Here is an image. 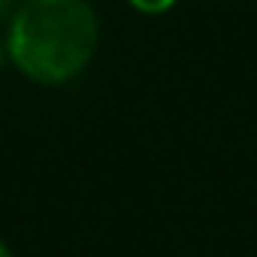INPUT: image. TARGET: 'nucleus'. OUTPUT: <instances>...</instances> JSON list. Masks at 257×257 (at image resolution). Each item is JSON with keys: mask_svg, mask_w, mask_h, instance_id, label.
Listing matches in <instances>:
<instances>
[{"mask_svg": "<svg viewBox=\"0 0 257 257\" xmlns=\"http://www.w3.org/2000/svg\"><path fill=\"white\" fill-rule=\"evenodd\" d=\"M100 22L88 0H22L10 19L7 55L31 82H73L94 58Z\"/></svg>", "mask_w": 257, "mask_h": 257, "instance_id": "nucleus-1", "label": "nucleus"}, {"mask_svg": "<svg viewBox=\"0 0 257 257\" xmlns=\"http://www.w3.org/2000/svg\"><path fill=\"white\" fill-rule=\"evenodd\" d=\"M127 4L140 13H146V16H161V13L176 7V0H127Z\"/></svg>", "mask_w": 257, "mask_h": 257, "instance_id": "nucleus-2", "label": "nucleus"}, {"mask_svg": "<svg viewBox=\"0 0 257 257\" xmlns=\"http://www.w3.org/2000/svg\"><path fill=\"white\" fill-rule=\"evenodd\" d=\"M19 7H22V0H0V22H10Z\"/></svg>", "mask_w": 257, "mask_h": 257, "instance_id": "nucleus-3", "label": "nucleus"}, {"mask_svg": "<svg viewBox=\"0 0 257 257\" xmlns=\"http://www.w3.org/2000/svg\"><path fill=\"white\" fill-rule=\"evenodd\" d=\"M7 58H10V55H7V43H0V67L7 64Z\"/></svg>", "mask_w": 257, "mask_h": 257, "instance_id": "nucleus-4", "label": "nucleus"}, {"mask_svg": "<svg viewBox=\"0 0 257 257\" xmlns=\"http://www.w3.org/2000/svg\"><path fill=\"white\" fill-rule=\"evenodd\" d=\"M0 257H13V251L7 248V242H4V239H0Z\"/></svg>", "mask_w": 257, "mask_h": 257, "instance_id": "nucleus-5", "label": "nucleus"}]
</instances>
